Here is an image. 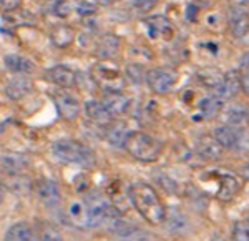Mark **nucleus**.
<instances>
[{
	"mask_svg": "<svg viewBox=\"0 0 249 241\" xmlns=\"http://www.w3.org/2000/svg\"><path fill=\"white\" fill-rule=\"evenodd\" d=\"M128 196L135 210L150 224H160L164 222L168 213L166 206L163 204L153 186L146 183H133L128 188Z\"/></svg>",
	"mask_w": 249,
	"mask_h": 241,
	"instance_id": "1",
	"label": "nucleus"
},
{
	"mask_svg": "<svg viewBox=\"0 0 249 241\" xmlns=\"http://www.w3.org/2000/svg\"><path fill=\"white\" fill-rule=\"evenodd\" d=\"M52 153L60 163L67 165H77V167L90 168L93 167L96 162V156L93 150L83 145L77 140H58L52 145Z\"/></svg>",
	"mask_w": 249,
	"mask_h": 241,
	"instance_id": "2",
	"label": "nucleus"
},
{
	"mask_svg": "<svg viewBox=\"0 0 249 241\" xmlns=\"http://www.w3.org/2000/svg\"><path fill=\"white\" fill-rule=\"evenodd\" d=\"M124 148L135 160L143 163H153L163 153V143L144 131H130Z\"/></svg>",
	"mask_w": 249,
	"mask_h": 241,
	"instance_id": "3",
	"label": "nucleus"
},
{
	"mask_svg": "<svg viewBox=\"0 0 249 241\" xmlns=\"http://www.w3.org/2000/svg\"><path fill=\"white\" fill-rule=\"evenodd\" d=\"M91 80L102 88L105 93L110 92H122L124 87V77L118 67L111 60H100L90 70Z\"/></svg>",
	"mask_w": 249,
	"mask_h": 241,
	"instance_id": "4",
	"label": "nucleus"
},
{
	"mask_svg": "<svg viewBox=\"0 0 249 241\" xmlns=\"http://www.w3.org/2000/svg\"><path fill=\"white\" fill-rule=\"evenodd\" d=\"M176 80H178V75H176L175 70L166 67H158V68H151V70L146 72V83L155 93L158 95H164L175 87Z\"/></svg>",
	"mask_w": 249,
	"mask_h": 241,
	"instance_id": "5",
	"label": "nucleus"
},
{
	"mask_svg": "<svg viewBox=\"0 0 249 241\" xmlns=\"http://www.w3.org/2000/svg\"><path fill=\"white\" fill-rule=\"evenodd\" d=\"M52 96H53V103L58 110V115L63 120H68V122L77 120V116L80 115V102L77 96H73L65 90L55 92Z\"/></svg>",
	"mask_w": 249,
	"mask_h": 241,
	"instance_id": "6",
	"label": "nucleus"
},
{
	"mask_svg": "<svg viewBox=\"0 0 249 241\" xmlns=\"http://www.w3.org/2000/svg\"><path fill=\"white\" fill-rule=\"evenodd\" d=\"M35 193H37L38 200L42 202L45 206L53 208L60 204L62 202V190H60V185L53 180H38L37 185H35Z\"/></svg>",
	"mask_w": 249,
	"mask_h": 241,
	"instance_id": "7",
	"label": "nucleus"
},
{
	"mask_svg": "<svg viewBox=\"0 0 249 241\" xmlns=\"http://www.w3.org/2000/svg\"><path fill=\"white\" fill-rule=\"evenodd\" d=\"M230 32L234 38H243L249 32V9L244 5H236L230 10L228 19Z\"/></svg>",
	"mask_w": 249,
	"mask_h": 241,
	"instance_id": "8",
	"label": "nucleus"
},
{
	"mask_svg": "<svg viewBox=\"0 0 249 241\" xmlns=\"http://www.w3.org/2000/svg\"><path fill=\"white\" fill-rule=\"evenodd\" d=\"M243 131H244V128L221 125V127L214 128V133H213V136H214L216 142H218L223 148L238 151V148L241 145V138H243Z\"/></svg>",
	"mask_w": 249,
	"mask_h": 241,
	"instance_id": "9",
	"label": "nucleus"
},
{
	"mask_svg": "<svg viewBox=\"0 0 249 241\" xmlns=\"http://www.w3.org/2000/svg\"><path fill=\"white\" fill-rule=\"evenodd\" d=\"M241 90V74L236 70H231L228 74H224V78L221 82V85L214 90V95L226 100H231L238 95V92Z\"/></svg>",
	"mask_w": 249,
	"mask_h": 241,
	"instance_id": "10",
	"label": "nucleus"
},
{
	"mask_svg": "<svg viewBox=\"0 0 249 241\" xmlns=\"http://www.w3.org/2000/svg\"><path fill=\"white\" fill-rule=\"evenodd\" d=\"M120 48H122L120 38L113 34H105L98 38V42H96L95 55L100 60H111L120 54Z\"/></svg>",
	"mask_w": 249,
	"mask_h": 241,
	"instance_id": "11",
	"label": "nucleus"
},
{
	"mask_svg": "<svg viewBox=\"0 0 249 241\" xmlns=\"http://www.w3.org/2000/svg\"><path fill=\"white\" fill-rule=\"evenodd\" d=\"M144 25L148 29V34L153 38H171L173 25L164 15H155V17L144 19Z\"/></svg>",
	"mask_w": 249,
	"mask_h": 241,
	"instance_id": "12",
	"label": "nucleus"
},
{
	"mask_svg": "<svg viewBox=\"0 0 249 241\" xmlns=\"http://www.w3.org/2000/svg\"><path fill=\"white\" fill-rule=\"evenodd\" d=\"M47 78L60 88H71L77 85V74L65 65H57L47 72Z\"/></svg>",
	"mask_w": 249,
	"mask_h": 241,
	"instance_id": "13",
	"label": "nucleus"
},
{
	"mask_svg": "<svg viewBox=\"0 0 249 241\" xmlns=\"http://www.w3.org/2000/svg\"><path fill=\"white\" fill-rule=\"evenodd\" d=\"M241 190V182L232 175H221L218 190H216V198L221 202H231Z\"/></svg>",
	"mask_w": 249,
	"mask_h": 241,
	"instance_id": "14",
	"label": "nucleus"
},
{
	"mask_svg": "<svg viewBox=\"0 0 249 241\" xmlns=\"http://www.w3.org/2000/svg\"><path fill=\"white\" fill-rule=\"evenodd\" d=\"M103 105L107 107L111 116H120L126 113L128 107H130V98L124 96L122 92H110V93H105Z\"/></svg>",
	"mask_w": 249,
	"mask_h": 241,
	"instance_id": "15",
	"label": "nucleus"
},
{
	"mask_svg": "<svg viewBox=\"0 0 249 241\" xmlns=\"http://www.w3.org/2000/svg\"><path fill=\"white\" fill-rule=\"evenodd\" d=\"M224 123L234 128H246L249 125V108L244 105H232L224 110Z\"/></svg>",
	"mask_w": 249,
	"mask_h": 241,
	"instance_id": "16",
	"label": "nucleus"
},
{
	"mask_svg": "<svg viewBox=\"0 0 249 241\" xmlns=\"http://www.w3.org/2000/svg\"><path fill=\"white\" fill-rule=\"evenodd\" d=\"M196 151L206 160H218L223 155V147L216 142L214 136H201L196 142Z\"/></svg>",
	"mask_w": 249,
	"mask_h": 241,
	"instance_id": "17",
	"label": "nucleus"
},
{
	"mask_svg": "<svg viewBox=\"0 0 249 241\" xmlns=\"http://www.w3.org/2000/svg\"><path fill=\"white\" fill-rule=\"evenodd\" d=\"M85 113L91 122L98 123V125H110L111 118H113L107 110V107L103 105V102H96V100H90L85 103Z\"/></svg>",
	"mask_w": 249,
	"mask_h": 241,
	"instance_id": "18",
	"label": "nucleus"
},
{
	"mask_svg": "<svg viewBox=\"0 0 249 241\" xmlns=\"http://www.w3.org/2000/svg\"><path fill=\"white\" fill-rule=\"evenodd\" d=\"M32 80L20 75V77H15L14 80H10L5 87V95L9 96L10 100H20L25 95H29L32 92Z\"/></svg>",
	"mask_w": 249,
	"mask_h": 241,
	"instance_id": "19",
	"label": "nucleus"
},
{
	"mask_svg": "<svg viewBox=\"0 0 249 241\" xmlns=\"http://www.w3.org/2000/svg\"><path fill=\"white\" fill-rule=\"evenodd\" d=\"M223 110H224V100L216 95L206 96L198 105V111L201 113L203 118H214V116L223 113Z\"/></svg>",
	"mask_w": 249,
	"mask_h": 241,
	"instance_id": "20",
	"label": "nucleus"
},
{
	"mask_svg": "<svg viewBox=\"0 0 249 241\" xmlns=\"http://www.w3.org/2000/svg\"><path fill=\"white\" fill-rule=\"evenodd\" d=\"M3 63H5L7 70L12 72V74L29 75L35 70L34 63L27 57H22V55H7V57L3 58Z\"/></svg>",
	"mask_w": 249,
	"mask_h": 241,
	"instance_id": "21",
	"label": "nucleus"
},
{
	"mask_svg": "<svg viewBox=\"0 0 249 241\" xmlns=\"http://www.w3.org/2000/svg\"><path fill=\"white\" fill-rule=\"evenodd\" d=\"M68 220L75 224V226L85 228L90 226V220H88V204L83 202H73L68 206Z\"/></svg>",
	"mask_w": 249,
	"mask_h": 241,
	"instance_id": "22",
	"label": "nucleus"
},
{
	"mask_svg": "<svg viewBox=\"0 0 249 241\" xmlns=\"http://www.w3.org/2000/svg\"><path fill=\"white\" fill-rule=\"evenodd\" d=\"M5 241H37L35 230L27 223H15L7 231Z\"/></svg>",
	"mask_w": 249,
	"mask_h": 241,
	"instance_id": "23",
	"label": "nucleus"
},
{
	"mask_svg": "<svg viewBox=\"0 0 249 241\" xmlns=\"http://www.w3.org/2000/svg\"><path fill=\"white\" fill-rule=\"evenodd\" d=\"M50 38H52V42H53L55 47L67 48L70 43H73L75 32L71 27H68V25H57L53 30H52Z\"/></svg>",
	"mask_w": 249,
	"mask_h": 241,
	"instance_id": "24",
	"label": "nucleus"
},
{
	"mask_svg": "<svg viewBox=\"0 0 249 241\" xmlns=\"http://www.w3.org/2000/svg\"><path fill=\"white\" fill-rule=\"evenodd\" d=\"M128 135H130V130L124 123H113L107 130V140L111 147H124Z\"/></svg>",
	"mask_w": 249,
	"mask_h": 241,
	"instance_id": "25",
	"label": "nucleus"
},
{
	"mask_svg": "<svg viewBox=\"0 0 249 241\" xmlns=\"http://www.w3.org/2000/svg\"><path fill=\"white\" fill-rule=\"evenodd\" d=\"M223 78H224V74L219 72L218 68H203V70L198 72V80L204 87L211 88L213 92L221 85Z\"/></svg>",
	"mask_w": 249,
	"mask_h": 241,
	"instance_id": "26",
	"label": "nucleus"
},
{
	"mask_svg": "<svg viewBox=\"0 0 249 241\" xmlns=\"http://www.w3.org/2000/svg\"><path fill=\"white\" fill-rule=\"evenodd\" d=\"M37 241H65L63 235L60 233L58 228H55L53 224L43 223L38 226L37 230Z\"/></svg>",
	"mask_w": 249,
	"mask_h": 241,
	"instance_id": "27",
	"label": "nucleus"
},
{
	"mask_svg": "<svg viewBox=\"0 0 249 241\" xmlns=\"http://www.w3.org/2000/svg\"><path fill=\"white\" fill-rule=\"evenodd\" d=\"M126 78L130 80L133 85H140V83H143V80H146V72H144L143 65H140V63H130V65H126Z\"/></svg>",
	"mask_w": 249,
	"mask_h": 241,
	"instance_id": "28",
	"label": "nucleus"
},
{
	"mask_svg": "<svg viewBox=\"0 0 249 241\" xmlns=\"http://www.w3.org/2000/svg\"><path fill=\"white\" fill-rule=\"evenodd\" d=\"M2 165L9 173H17L25 167V160L18 155H5L2 158Z\"/></svg>",
	"mask_w": 249,
	"mask_h": 241,
	"instance_id": "29",
	"label": "nucleus"
},
{
	"mask_svg": "<svg viewBox=\"0 0 249 241\" xmlns=\"http://www.w3.org/2000/svg\"><path fill=\"white\" fill-rule=\"evenodd\" d=\"M146 236H150L146 231H142V230H138V228L126 226L120 233V241H146L144 240Z\"/></svg>",
	"mask_w": 249,
	"mask_h": 241,
	"instance_id": "30",
	"label": "nucleus"
},
{
	"mask_svg": "<svg viewBox=\"0 0 249 241\" xmlns=\"http://www.w3.org/2000/svg\"><path fill=\"white\" fill-rule=\"evenodd\" d=\"M230 241H249V222H238L232 228Z\"/></svg>",
	"mask_w": 249,
	"mask_h": 241,
	"instance_id": "31",
	"label": "nucleus"
},
{
	"mask_svg": "<svg viewBox=\"0 0 249 241\" xmlns=\"http://www.w3.org/2000/svg\"><path fill=\"white\" fill-rule=\"evenodd\" d=\"M168 220V224H170V230H183V224H184V216L181 213L178 211H171L170 215L166 213V218Z\"/></svg>",
	"mask_w": 249,
	"mask_h": 241,
	"instance_id": "32",
	"label": "nucleus"
},
{
	"mask_svg": "<svg viewBox=\"0 0 249 241\" xmlns=\"http://www.w3.org/2000/svg\"><path fill=\"white\" fill-rule=\"evenodd\" d=\"M156 3H158V0H135L133 2V7L135 10L138 12V14H148V12H151L156 7Z\"/></svg>",
	"mask_w": 249,
	"mask_h": 241,
	"instance_id": "33",
	"label": "nucleus"
},
{
	"mask_svg": "<svg viewBox=\"0 0 249 241\" xmlns=\"http://www.w3.org/2000/svg\"><path fill=\"white\" fill-rule=\"evenodd\" d=\"M75 10L78 12L80 15H83V17H87V15H93L96 12V5L91 2H88V0H80L77 2V5H75Z\"/></svg>",
	"mask_w": 249,
	"mask_h": 241,
	"instance_id": "34",
	"label": "nucleus"
},
{
	"mask_svg": "<svg viewBox=\"0 0 249 241\" xmlns=\"http://www.w3.org/2000/svg\"><path fill=\"white\" fill-rule=\"evenodd\" d=\"M22 0H0V12L3 14H12V12L20 9Z\"/></svg>",
	"mask_w": 249,
	"mask_h": 241,
	"instance_id": "35",
	"label": "nucleus"
},
{
	"mask_svg": "<svg viewBox=\"0 0 249 241\" xmlns=\"http://www.w3.org/2000/svg\"><path fill=\"white\" fill-rule=\"evenodd\" d=\"M241 90L249 96V70H244L241 74Z\"/></svg>",
	"mask_w": 249,
	"mask_h": 241,
	"instance_id": "36",
	"label": "nucleus"
},
{
	"mask_svg": "<svg viewBox=\"0 0 249 241\" xmlns=\"http://www.w3.org/2000/svg\"><path fill=\"white\" fill-rule=\"evenodd\" d=\"M241 67H243L244 70H249V54L243 55V58H241Z\"/></svg>",
	"mask_w": 249,
	"mask_h": 241,
	"instance_id": "37",
	"label": "nucleus"
},
{
	"mask_svg": "<svg viewBox=\"0 0 249 241\" xmlns=\"http://www.w3.org/2000/svg\"><path fill=\"white\" fill-rule=\"evenodd\" d=\"M96 2H98L100 5H103V7H110V5H113L115 2H118V0H96Z\"/></svg>",
	"mask_w": 249,
	"mask_h": 241,
	"instance_id": "38",
	"label": "nucleus"
},
{
	"mask_svg": "<svg viewBox=\"0 0 249 241\" xmlns=\"http://www.w3.org/2000/svg\"><path fill=\"white\" fill-rule=\"evenodd\" d=\"M211 241H224V238H221L219 235H214V236L211 238Z\"/></svg>",
	"mask_w": 249,
	"mask_h": 241,
	"instance_id": "39",
	"label": "nucleus"
},
{
	"mask_svg": "<svg viewBox=\"0 0 249 241\" xmlns=\"http://www.w3.org/2000/svg\"><path fill=\"white\" fill-rule=\"evenodd\" d=\"M2 200H3V190L0 188V203H2Z\"/></svg>",
	"mask_w": 249,
	"mask_h": 241,
	"instance_id": "40",
	"label": "nucleus"
},
{
	"mask_svg": "<svg viewBox=\"0 0 249 241\" xmlns=\"http://www.w3.org/2000/svg\"><path fill=\"white\" fill-rule=\"evenodd\" d=\"M248 171H249V167H248Z\"/></svg>",
	"mask_w": 249,
	"mask_h": 241,
	"instance_id": "41",
	"label": "nucleus"
}]
</instances>
